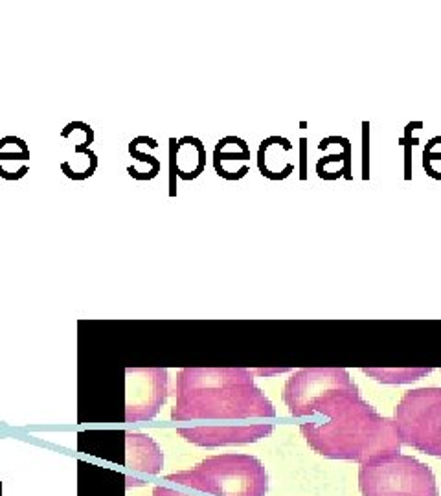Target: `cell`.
Listing matches in <instances>:
<instances>
[{
  "label": "cell",
  "instance_id": "1",
  "mask_svg": "<svg viewBox=\"0 0 441 496\" xmlns=\"http://www.w3.org/2000/svg\"><path fill=\"white\" fill-rule=\"evenodd\" d=\"M322 414L325 423H304L302 435L309 447L331 460H370L401 453V439L394 419L380 416L361 398L359 386L333 390L313 405V416Z\"/></svg>",
  "mask_w": 441,
  "mask_h": 496
},
{
  "label": "cell",
  "instance_id": "2",
  "mask_svg": "<svg viewBox=\"0 0 441 496\" xmlns=\"http://www.w3.org/2000/svg\"><path fill=\"white\" fill-rule=\"evenodd\" d=\"M174 421L267 419L276 410L247 368H184L177 375Z\"/></svg>",
  "mask_w": 441,
  "mask_h": 496
},
{
  "label": "cell",
  "instance_id": "3",
  "mask_svg": "<svg viewBox=\"0 0 441 496\" xmlns=\"http://www.w3.org/2000/svg\"><path fill=\"white\" fill-rule=\"evenodd\" d=\"M165 480L213 496H265L268 491L263 463L256 456L236 453L210 456L193 469L168 474Z\"/></svg>",
  "mask_w": 441,
  "mask_h": 496
},
{
  "label": "cell",
  "instance_id": "4",
  "mask_svg": "<svg viewBox=\"0 0 441 496\" xmlns=\"http://www.w3.org/2000/svg\"><path fill=\"white\" fill-rule=\"evenodd\" d=\"M359 487L362 496H437L432 469L401 453L361 463Z\"/></svg>",
  "mask_w": 441,
  "mask_h": 496
},
{
  "label": "cell",
  "instance_id": "5",
  "mask_svg": "<svg viewBox=\"0 0 441 496\" xmlns=\"http://www.w3.org/2000/svg\"><path fill=\"white\" fill-rule=\"evenodd\" d=\"M392 419L403 445L441 458V388L405 392Z\"/></svg>",
  "mask_w": 441,
  "mask_h": 496
},
{
  "label": "cell",
  "instance_id": "6",
  "mask_svg": "<svg viewBox=\"0 0 441 496\" xmlns=\"http://www.w3.org/2000/svg\"><path fill=\"white\" fill-rule=\"evenodd\" d=\"M355 382L344 368H305L287 379L284 401L295 417L313 416V405L327 392L350 388Z\"/></svg>",
  "mask_w": 441,
  "mask_h": 496
},
{
  "label": "cell",
  "instance_id": "7",
  "mask_svg": "<svg viewBox=\"0 0 441 496\" xmlns=\"http://www.w3.org/2000/svg\"><path fill=\"white\" fill-rule=\"evenodd\" d=\"M168 370H126V423L153 419L168 399Z\"/></svg>",
  "mask_w": 441,
  "mask_h": 496
},
{
  "label": "cell",
  "instance_id": "8",
  "mask_svg": "<svg viewBox=\"0 0 441 496\" xmlns=\"http://www.w3.org/2000/svg\"><path fill=\"white\" fill-rule=\"evenodd\" d=\"M272 425H234V426H192L179 428V435L199 447H225V445H247L270 435Z\"/></svg>",
  "mask_w": 441,
  "mask_h": 496
},
{
  "label": "cell",
  "instance_id": "9",
  "mask_svg": "<svg viewBox=\"0 0 441 496\" xmlns=\"http://www.w3.org/2000/svg\"><path fill=\"white\" fill-rule=\"evenodd\" d=\"M206 170V147L197 136L170 138V197L177 195L175 179L195 181Z\"/></svg>",
  "mask_w": 441,
  "mask_h": 496
},
{
  "label": "cell",
  "instance_id": "10",
  "mask_svg": "<svg viewBox=\"0 0 441 496\" xmlns=\"http://www.w3.org/2000/svg\"><path fill=\"white\" fill-rule=\"evenodd\" d=\"M295 151V145L286 136H268L259 144L258 149V170L268 181L287 179L296 164L289 160V154Z\"/></svg>",
  "mask_w": 441,
  "mask_h": 496
},
{
  "label": "cell",
  "instance_id": "11",
  "mask_svg": "<svg viewBox=\"0 0 441 496\" xmlns=\"http://www.w3.org/2000/svg\"><path fill=\"white\" fill-rule=\"evenodd\" d=\"M126 467L149 476L162 473L164 453L149 434L126 432Z\"/></svg>",
  "mask_w": 441,
  "mask_h": 496
},
{
  "label": "cell",
  "instance_id": "12",
  "mask_svg": "<svg viewBox=\"0 0 441 496\" xmlns=\"http://www.w3.org/2000/svg\"><path fill=\"white\" fill-rule=\"evenodd\" d=\"M250 160V147L249 144L239 138V136H225V138H220L217 144H215V149H213V170L215 173L220 177V179H225V181H239L243 179L238 170H236V165L238 162L245 164Z\"/></svg>",
  "mask_w": 441,
  "mask_h": 496
},
{
  "label": "cell",
  "instance_id": "13",
  "mask_svg": "<svg viewBox=\"0 0 441 496\" xmlns=\"http://www.w3.org/2000/svg\"><path fill=\"white\" fill-rule=\"evenodd\" d=\"M350 172H352V144H350L348 138L342 140L341 149H339L337 154L324 156L316 164L318 177L325 179V181H335L339 177L352 179Z\"/></svg>",
  "mask_w": 441,
  "mask_h": 496
},
{
  "label": "cell",
  "instance_id": "14",
  "mask_svg": "<svg viewBox=\"0 0 441 496\" xmlns=\"http://www.w3.org/2000/svg\"><path fill=\"white\" fill-rule=\"evenodd\" d=\"M362 373L382 384H410L432 373V368H362Z\"/></svg>",
  "mask_w": 441,
  "mask_h": 496
},
{
  "label": "cell",
  "instance_id": "15",
  "mask_svg": "<svg viewBox=\"0 0 441 496\" xmlns=\"http://www.w3.org/2000/svg\"><path fill=\"white\" fill-rule=\"evenodd\" d=\"M129 154L136 160V164L127 168L129 177H133L135 181H153L160 173V168H162L160 160L153 154L142 153L135 138L129 142Z\"/></svg>",
  "mask_w": 441,
  "mask_h": 496
},
{
  "label": "cell",
  "instance_id": "16",
  "mask_svg": "<svg viewBox=\"0 0 441 496\" xmlns=\"http://www.w3.org/2000/svg\"><path fill=\"white\" fill-rule=\"evenodd\" d=\"M28 160H30V147L23 138L15 135L0 138V179L6 177L8 164H14V162L28 164Z\"/></svg>",
  "mask_w": 441,
  "mask_h": 496
},
{
  "label": "cell",
  "instance_id": "17",
  "mask_svg": "<svg viewBox=\"0 0 441 496\" xmlns=\"http://www.w3.org/2000/svg\"><path fill=\"white\" fill-rule=\"evenodd\" d=\"M61 138L72 140L74 147H89L94 142V129L85 122H70L63 127Z\"/></svg>",
  "mask_w": 441,
  "mask_h": 496
},
{
  "label": "cell",
  "instance_id": "18",
  "mask_svg": "<svg viewBox=\"0 0 441 496\" xmlns=\"http://www.w3.org/2000/svg\"><path fill=\"white\" fill-rule=\"evenodd\" d=\"M437 162H441V136H434L432 140H428L423 151V168L428 175L432 173Z\"/></svg>",
  "mask_w": 441,
  "mask_h": 496
},
{
  "label": "cell",
  "instance_id": "19",
  "mask_svg": "<svg viewBox=\"0 0 441 496\" xmlns=\"http://www.w3.org/2000/svg\"><path fill=\"white\" fill-rule=\"evenodd\" d=\"M153 496H192V494L181 492V491H177V489H170V487L158 485V487L153 489Z\"/></svg>",
  "mask_w": 441,
  "mask_h": 496
},
{
  "label": "cell",
  "instance_id": "20",
  "mask_svg": "<svg viewBox=\"0 0 441 496\" xmlns=\"http://www.w3.org/2000/svg\"><path fill=\"white\" fill-rule=\"evenodd\" d=\"M254 375H259V377H270V375H282V373H287L291 371V368H259V370H252Z\"/></svg>",
  "mask_w": 441,
  "mask_h": 496
},
{
  "label": "cell",
  "instance_id": "21",
  "mask_svg": "<svg viewBox=\"0 0 441 496\" xmlns=\"http://www.w3.org/2000/svg\"><path fill=\"white\" fill-rule=\"evenodd\" d=\"M300 142H302V147H300V154H302V158H300V162H302V165H300V179L305 181V177H307V175H305V172H307V170H305V144H307V140L302 138Z\"/></svg>",
  "mask_w": 441,
  "mask_h": 496
},
{
  "label": "cell",
  "instance_id": "22",
  "mask_svg": "<svg viewBox=\"0 0 441 496\" xmlns=\"http://www.w3.org/2000/svg\"><path fill=\"white\" fill-rule=\"evenodd\" d=\"M126 480H127V487H131V485H144V482H142V480H138V478L126 476Z\"/></svg>",
  "mask_w": 441,
  "mask_h": 496
}]
</instances>
